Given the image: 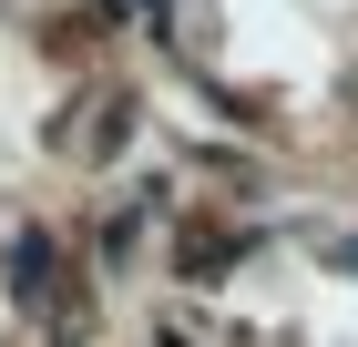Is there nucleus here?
I'll list each match as a JSON object with an SVG mask.
<instances>
[{
	"label": "nucleus",
	"instance_id": "nucleus-1",
	"mask_svg": "<svg viewBox=\"0 0 358 347\" xmlns=\"http://www.w3.org/2000/svg\"><path fill=\"white\" fill-rule=\"evenodd\" d=\"M10 286H21V307H52L62 296V245L52 235H21L10 245Z\"/></svg>",
	"mask_w": 358,
	"mask_h": 347
},
{
	"label": "nucleus",
	"instance_id": "nucleus-2",
	"mask_svg": "<svg viewBox=\"0 0 358 347\" xmlns=\"http://www.w3.org/2000/svg\"><path fill=\"white\" fill-rule=\"evenodd\" d=\"M174 266H185V276H225V266H236V235H215V225H194Z\"/></svg>",
	"mask_w": 358,
	"mask_h": 347
},
{
	"label": "nucleus",
	"instance_id": "nucleus-3",
	"mask_svg": "<svg viewBox=\"0 0 358 347\" xmlns=\"http://www.w3.org/2000/svg\"><path fill=\"white\" fill-rule=\"evenodd\" d=\"M328 266H338V276H358V235H348V245H338V256H328Z\"/></svg>",
	"mask_w": 358,
	"mask_h": 347
}]
</instances>
